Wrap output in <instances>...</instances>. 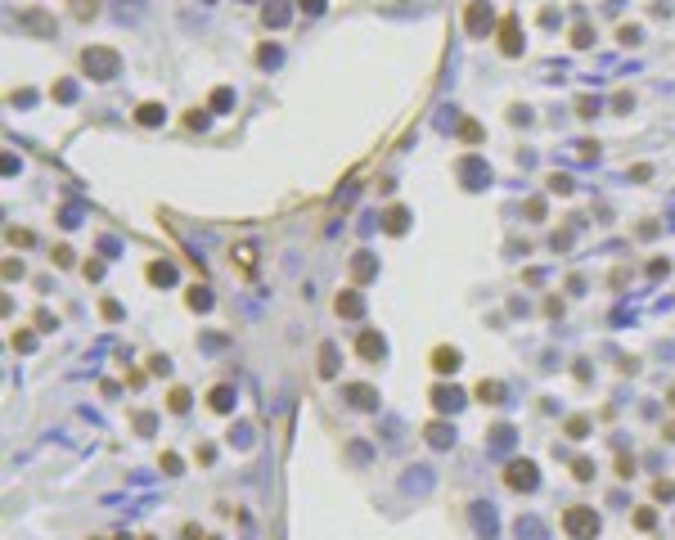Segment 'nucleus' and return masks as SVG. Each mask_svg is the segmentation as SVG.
<instances>
[{
	"instance_id": "6",
	"label": "nucleus",
	"mask_w": 675,
	"mask_h": 540,
	"mask_svg": "<svg viewBox=\"0 0 675 540\" xmlns=\"http://www.w3.org/2000/svg\"><path fill=\"white\" fill-rule=\"evenodd\" d=\"M432 369H437V374H455V369H460V352H455V347H437V352H432Z\"/></svg>"
},
{
	"instance_id": "8",
	"label": "nucleus",
	"mask_w": 675,
	"mask_h": 540,
	"mask_svg": "<svg viewBox=\"0 0 675 540\" xmlns=\"http://www.w3.org/2000/svg\"><path fill=\"white\" fill-rule=\"evenodd\" d=\"M500 50H505V54H518V50H522V41H518V23H513V18H505V41H500Z\"/></svg>"
},
{
	"instance_id": "26",
	"label": "nucleus",
	"mask_w": 675,
	"mask_h": 540,
	"mask_svg": "<svg viewBox=\"0 0 675 540\" xmlns=\"http://www.w3.org/2000/svg\"><path fill=\"white\" fill-rule=\"evenodd\" d=\"M163 473H180V459H176V455H163Z\"/></svg>"
},
{
	"instance_id": "24",
	"label": "nucleus",
	"mask_w": 675,
	"mask_h": 540,
	"mask_svg": "<svg viewBox=\"0 0 675 540\" xmlns=\"http://www.w3.org/2000/svg\"><path fill=\"white\" fill-rule=\"evenodd\" d=\"M653 496H658V500H671L675 486H671V482H658V486H653Z\"/></svg>"
},
{
	"instance_id": "7",
	"label": "nucleus",
	"mask_w": 675,
	"mask_h": 540,
	"mask_svg": "<svg viewBox=\"0 0 675 540\" xmlns=\"http://www.w3.org/2000/svg\"><path fill=\"white\" fill-rule=\"evenodd\" d=\"M478 401L500 405V401H505V387H500V383H487V378H482V383H478Z\"/></svg>"
},
{
	"instance_id": "14",
	"label": "nucleus",
	"mask_w": 675,
	"mask_h": 540,
	"mask_svg": "<svg viewBox=\"0 0 675 540\" xmlns=\"http://www.w3.org/2000/svg\"><path fill=\"white\" fill-rule=\"evenodd\" d=\"M428 441H432V446H450V441H455V432L446 428V423H432V428H428Z\"/></svg>"
},
{
	"instance_id": "3",
	"label": "nucleus",
	"mask_w": 675,
	"mask_h": 540,
	"mask_svg": "<svg viewBox=\"0 0 675 540\" xmlns=\"http://www.w3.org/2000/svg\"><path fill=\"white\" fill-rule=\"evenodd\" d=\"M86 68H90L95 77H113V72H117V54L113 50H86Z\"/></svg>"
},
{
	"instance_id": "22",
	"label": "nucleus",
	"mask_w": 675,
	"mask_h": 540,
	"mask_svg": "<svg viewBox=\"0 0 675 540\" xmlns=\"http://www.w3.org/2000/svg\"><path fill=\"white\" fill-rule=\"evenodd\" d=\"M189 306H194V311H207V306H212V297H207V293H189Z\"/></svg>"
},
{
	"instance_id": "4",
	"label": "nucleus",
	"mask_w": 675,
	"mask_h": 540,
	"mask_svg": "<svg viewBox=\"0 0 675 540\" xmlns=\"http://www.w3.org/2000/svg\"><path fill=\"white\" fill-rule=\"evenodd\" d=\"M464 23H469V32H473V36L487 32V27H491V9H487V0H473L469 14H464Z\"/></svg>"
},
{
	"instance_id": "2",
	"label": "nucleus",
	"mask_w": 675,
	"mask_h": 540,
	"mask_svg": "<svg viewBox=\"0 0 675 540\" xmlns=\"http://www.w3.org/2000/svg\"><path fill=\"white\" fill-rule=\"evenodd\" d=\"M505 482H509L513 491H536L540 473H536V464H531V459H513L509 473H505Z\"/></svg>"
},
{
	"instance_id": "13",
	"label": "nucleus",
	"mask_w": 675,
	"mask_h": 540,
	"mask_svg": "<svg viewBox=\"0 0 675 540\" xmlns=\"http://www.w3.org/2000/svg\"><path fill=\"white\" fill-rule=\"evenodd\" d=\"M140 126H158V122H163V108H158V104H140Z\"/></svg>"
},
{
	"instance_id": "16",
	"label": "nucleus",
	"mask_w": 675,
	"mask_h": 540,
	"mask_svg": "<svg viewBox=\"0 0 675 540\" xmlns=\"http://www.w3.org/2000/svg\"><path fill=\"white\" fill-rule=\"evenodd\" d=\"M230 405H234V392H230V387H216V392H212V410H230Z\"/></svg>"
},
{
	"instance_id": "15",
	"label": "nucleus",
	"mask_w": 675,
	"mask_h": 540,
	"mask_svg": "<svg viewBox=\"0 0 675 540\" xmlns=\"http://www.w3.org/2000/svg\"><path fill=\"white\" fill-rule=\"evenodd\" d=\"M334 360H338V352H334V347L325 343V347H320V374H325V378H334V369H338Z\"/></svg>"
},
{
	"instance_id": "19",
	"label": "nucleus",
	"mask_w": 675,
	"mask_h": 540,
	"mask_svg": "<svg viewBox=\"0 0 675 540\" xmlns=\"http://www.w3.org/2000/svg\"><path fill=\"white\" fill-rule=\"evenodd\" d=\"M171 410H176V414L189 410V392H185V387H176V392H171Z\"/></svg>"
},
{
	"instance_id": "25",
	"label": "nucleus",
	"mask_w": 675,
	"mask_h": 540,
	"mask_svg": "<svg viewBox=\"0 0 675 540\" xmlns=\"http://www.w3.org/2000/svg\"><path fill=\"white\" fill-rule=\"evenodd\" d=\"M585 428H590L585 419H572V423H567V432H572V437H585Z\"/></svg>"
},
{
	"instance_id": "17",
	"label": "nucleus",
	"mask_w": 675,
	"mask_h": 540,
	"mask_svg": "<svg viewBox=\"0 0 675 540\" xmlns=\"http://www.w3.org/2000/svg\"><path fill=\"white\" fill-rule=\"evenodd\" d=\"M266 18H270V23H284V18H288V9H284V0H270V5H266Z\"/></svg>"
},
{
	"instance_id": "23",
	"label": "nucleus",
	"mask_w": 675,
	"mask_h": 540,
	"mask_svg": "<svg viewBox=\"0 0 675 540\" xmlns=\"http://www.w3.org/2000/svg\"><path fill=\"white\" fill-rule=\"evenodd\" d=\"M572 468H576V477H581V482H590V473H594V468H590V459H576Z\"/></svg>"
},
{
	"instance_id": "27",
	"label": "nucleus",
	"mask_w": 675,
	"mask_h": 540,
	"mask_svg": "<svg viewBox=\"0 0 675 540\" xmlns=\"http://www.w3.org/2000/svg\"><path fill=\"white\" fill-rule=\"evenodd\" d=\"M302 5H307L311 14H320V9H325V0H302Z\"/></svg>"
},
{
	"instance_id": "12",
	"label": "nucleus",
	"mask_w": 675,
	"mask_h": 540,
	"mask_svg": "<svg viewBox=\"0 0 675 540\" xmlns=\"http://www.w3.org/2000/svg\"><path fill=\"white\" fill-rule=\"evenodd\" d=\"M149 284H176V270H171L167 261H154V266H149Z\"/></svg>"
},
{
	"instance_id": "10",
	"label": "nucleus",
	"mask_w": 675,
	"mask_h": 540,
	"mask_svg": "<svg viewBox=\"0 0 675 540\" xmlns=\"http://www.w3.org/2000/svg\"><path fill=\"white\" fill-rule=\"evenodd\" d=\"M432 405H437V410H455V405H460V392H455V387H437Z\"/></svg>"
},
{
	"instance_id": "11",
	"label": "nucleus",
	"mask_w": 675,
	"mask_h": 540,
	"mask_svg": "<svg viewBox=\"0 0 675 540\" xmlns=\"http://www.w3.org/2000/svg\"><path fill=\"white\" fill-rule=\"evenodd\" d=\"M351 405H356V410H374V387H351Z\"/></svg>"
},
{
	"instance_id": "5",
	"label": "nucleus",
	"mask_w": 675,
	"mask_h": 540,
	"mask_svg": "<svg viewBox=\"0 0 675 540\" xmlns=\"http://www.w3.org/2000/svg\"><path fill=\"white\" fill-rule=\"evenodd\" d=\"M356 352H360V360H369V365H374V360H383V352H387V343L378 334H360V343H356Z\"/></svg>"
},
{
	"instance_id": "18",
	"label": "nucleus",
	"mask_w": 675,
	"mask_h": 540,
	"mask_svg": "<svg viewBox=\"0 0 675 540\" xmlns=\"http://www.w3.org/2000/svg\"><path fill=\"white\" fill-rule=\"evenodd\" d=\"M387 230H392V234L405 230V212H401V207H392V212H387Z\"/></svg>"
},
{
	"instance_id": "1",
	"label": "nucleus",
	"mask_w": 675,
	"mask_h": 540,
	"mask_svg": "<svg viewBox=\"0 0 675 540\" xmlns=\"http://www.w3.org/2000/svg\"><path fill=\"white\" fill-rule=\"evenodd\" d=\"M563 532L572 536V540H594L599 536V514H594V509H585V505L563 509Z\"/></svg>"
},
{
	"instance_id": "21",
	"label": "nucleus",
	"mask_w": 675,
	"mask_h": 540,
	"mask_svg": "<svg viewBox=\"0 0 675 540\" xmlns=\"http://www.w3.org/2000/svg\"><path fill=\"white\" fill-rule=\"evenodd\" d=\"M653 523H658V518H653V509H640V514H635V527H640V532H649Z\"/></svg>"
},
{
	"instance_id": "9",
	"label": "nucleus",
	"mask_w": 675,
	"mask_h": 540,
	"mask_svg": "<svg viewBox=\"0 0 675 540\" xmlns=\"http://www.w3.org/2000/svg\"><path fill=\"white\" fill-rule=\"evenodd\" d=\"M360 293H338V316H360Z\"/></svg>"
},
{
	"instance_id": "20",
	"label": "nucleus",
	"mask_w": 675,
	"mask_h": 540,
	"mask_svg": "<svg viewBox=\"0 0 675 540\" xmlns=\"http://www.w3.org/2000/svg\"><path fill=\"white\" fill-rule=\"evenodd\" d=\"M230 104H234V90H225V86H221V90L212 95V108H221V113H225V108H230Z\"/></svg>"
}]
</instances>
